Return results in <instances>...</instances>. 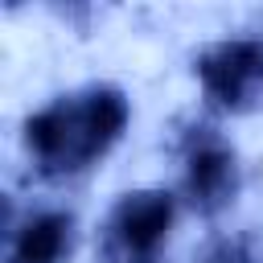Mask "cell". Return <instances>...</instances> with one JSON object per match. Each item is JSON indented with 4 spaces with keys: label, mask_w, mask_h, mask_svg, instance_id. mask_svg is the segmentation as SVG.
<instances>
[{
    "label": "cell",
    "mask_w": 263,
    "mask_h": 263,
    "mask_svg": "<svg viewBox=\"0 0 263 263\" xmlns=\"http://www.w3.org/2000/svg\"><path fill=\"white\" fill-rule=\"evenodd\" d=\"M127 115V99L107 82H90L41 103L21 132L33 177L45 185H70L74 177L90 173L119 144Z\"/></svg>",
    "instance_id": "1"
},
{
    "label": "cell",
    "mask_w": 263,
    "mask_h": 263,
    "mask_svg": "<svg viewBox=\"0 0 263 263\" xmlns=\"http://www.w3.org/2000/svg\"><path fill=\"white\" fill-rule=\"evenodd\" d=\"M197 82L210 107L218 111H251L263 103V37L234 33L210 41L197 53Z\"/></svg>",
    "instance_id": "2"
}]
</instances>
